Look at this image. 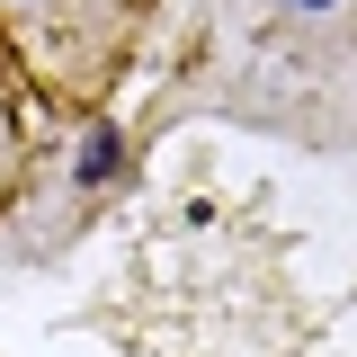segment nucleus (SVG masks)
<instances>
[{"mask_svg": "<svg viewBox=\"0 0 357 357\" xmlns=\"http://www.w3.org/2000/svg\"><path fill=\"white\" fill-rule=\"evenodd\" d=\"M152 9L161 0H0V45L18 54L45 107L98 116L152 36Z\"/></svg>", "mask_w": 357, "mask_h": 357, "instance_id": "obj_1", "label": "nucleus"}, {"mask_svg": "<svg viewBox=\"0 0 357 357\" xmlns=\"http://www.w3.org/2000/svg\"><path fill=\"white\" fill-rule=\"evenodd\" d=\"M27 170H36V81L0 45V206L27 188Z\"/></svg>", "mask_w": 357, "mask_h": 357, "instance_id": "obj_2", "label": "nucleus"}]
</instances>
